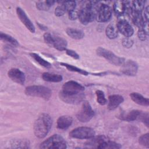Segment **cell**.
<instances>
[{
    "mask_svg": "<svg viewBox=\"0 0 149 149\" xmlns=\"http://www.w3.org/2000/svg\"><path fill=\"white\" fill-rule=\"evenodd\" d=\"M37 24L38 25L39 27H40L41 29H42V30H46V29H47L45 26H43V25H42V24H40V23H37Z\"/></svg>",
    "mask_w": 149,
    "mask_h": 149,
    "instance_id": "44",
    "label": "cell"
},
{
    "mask_svg": "<svg viewBox=\"0 0 149 149\" xmlns=\"http://www.w3.org/2000/svg\"><path fill=\"white\" fill-rule=\"evenodd\" d=\"M66 53L67 55H68L69 56H71L73 59H79V58H80L79 54L77 52H76L74 51H73V50H72V49H66Z\"/></svg>",
    "mask_w": 149,
    "mask_h": 149,
    "instance_id": "40",
    "label": "cell"
},
{
    "mask_svg": "<svg viewBox=\"0 0 149 149\" xmlns=\"http://www.w3.org/2000/svg\"><path fill=\"white\" fill-rule=\"evenodd\" d=\"M96 53L98 56L104 58L109 62L115 65H122L125 62L124 58L119 57L111 51L102 47L98 48L96 50Z\"/></svg>",
    "mask_w": 149,
    "mask_h": 149,
    "instance_id": "6",
    "label": "cell"
},
{
    "mask_svg": "<svg viewBox=\"0 0 149 149\" xmlns=\"http://www.w3.org/2000/svg\"><path fill=\"white\" fill-rule=\"evenodd\" d=\"M44 41L49 45L52 46L54 42V36H52L49 33H45L44 34Z\"/></svg>",
    "mask_w": 149,
    "mask_h": 149,
    "instance_id": "35",
    "label": "cell"
},
{
    "mask_svg": "<svg viewBox=\"0 0 149 149\" xmlns=\"http://www.w3.org/2000/svg\"><path fill=\"white\" fill-rule=\"evenodd\" d=\"M116 27L118 31H119L121 34L127 38L131 37L133 34L134 30L126 19H120L118 22Z\"/></svg>",
    "mask_w": 149,
    "mask_h": 149,
    "instance_id": "10",
    "label": "cell"
},
{
    "mask_svg": "<svg viewBox=\"0 0 149 149\" xmlns=\"http://www.w3.org/2000/svg\"><path fill=\"white\" fill-rule=\"evenodd\" d=\"M64 1H63L62 3H61L60 4H59V5H58L56 6V8L55 9V15L56 16H63L65 13L66 12L65 6L64 5Z\"/></svg>",
    "mask_w": 149,
    "mask_h": 149,
    "instance_id": "32",
    "label": "cell"
},
{
    "mask_svg": "<svg viewBox=\"0 0 149 149\" xmlns=\"http://www.w3.org/2000/svg\"><path fill=\"white\" fill-rule=\"evenodd\" d=\"M112 16L111 8L107 4H101L97 10L96 19L99 22H108Z\"/></svg>",
    "mask_w": 149,
    "mask_h": 149,
    "instance_id": "9",
    "label": "cell"
},
{
    "mask_svg": "<svg viewBox=\"0 0 149 149\" xmlns=\"http://www.w3.org/2000/svg\"><path fill=\"white\" fill-rule=\"evenodd\" d=\"M141 112L139 110H132L127 114L122 115L120 119L127 122L133 121L138 119V118L140 115Z\"/></svg>",
    "mask_w": 149,
    "mask_h": 149,
    "instance_id": "24",
    "label": "cell"
},
{
    "mask_svg": "<svg viewBox=\"0 0 149 149\" xmlns=\"http://www.w3.org/2000/svg\"><path fill=\"white\" fill-rule=\"evenodd\" d=\"M105 34L109 39H114L118 37V31L116 26L113 24H109L105 30Z\"/></svg>",
    "mask_w": 149,
    "mask_h": 149,
    "instance_id": "25",
    "label": "cell"
},
{
    "mask_svg": "<svg viewBox=\"0 0 149 149\" xmlns=\"http://www.w3.org/2000/svg\"><path fill=\"white\" fill-rule=\"evenodd\" d=\"M138 120H140L147 127H148V114L147 113L141 112L138 118Z\"/></svg>",
    "mask_w": 149,
    "mask_h": 149,
    "instance_id": "37",
    "label": "cell"
},
{
    "mask_svg": "<svg viewBox=\"0 0 149 149\" xmlns=\"http://www.w3.org/2000/svg\"><path fill=\"white\" fill-rule=\"evenodd\" d=\"M84 90V87L79 83L70 80L62 86V91L66 93H81Z\"/></svg>",
    "mask_w": 149,
    "mask_h": 149,
    "instance_id": "13",
    "label": "cell"
},
{
    "mask_svg": "<svg viewBox=\"0 0 149 149\" xmlns=\"http://www.w3.org/2000/svg\"><path fill=\"white\" fill-rule=\"evenodd\" d=\"M24 93L27 95L40 97L45 100H48L51 95V90L44 86H30L25 88Z\"/></svg>",
    "mask_w": 149,
    "mask_h": 149,
    "instance_id": "3",
    "label": "cell"
},
{
    "mask_svg": "<svg viewBox=\"0 0 149 149\" xmlns=\"http://www.w3.org/2000/svg\"><path fill=\"white\" fill-rule=\"evenodd\" d=\"M69 14V18L71 20H74L77 19L79 17V10L77 9H74L73 10H71L68 12Z\"/></svg>",
    "mask_w": 149,
    "mask_h": 149,
    "instance_id": "38",
    "label": "cell"
},
{
    "mask_svg": "<svg viewBox=\"0 0 149 149\" xmlns=\"http://www.w3.org/2000/svg\"><path fill=\"white\" fill-rule=\"evenodd\" d=\"M52 47L61 51L66 50L67 47V41L62 37L54 36V42Z\"/></svg>",
    "mask_w": 149,
    "mask_h": 149,
    "instance_id": "19",
    "label": "cell"
},
{
    "mask_svg": "<svg viewBox=\"0 0 149 149\" xmlns=\"http://www.w3.org/2000/svg\"><path fill=\"white\" fill-rule=\"evenodd\" d=\"M73 122V119L71 116L63 115L60 116L56 122V127L60 130H66L68 129Z\"/></svg>",
    "mask_w": 149,
    "mask_h": 149,
    "instance_id": "16",
    "label": "cell"
},
{
    "mask_svg": "<svg viewBox=\"0 0 149 149\" xmlns=\"http://www.w3.org/2000/svg\"><path fill=\"white\" fill-rule=\"evenodd\" d=\"M30 55L32 58L34 59L36 62H37L41 66L45 68H50L51 67V65L49 62L45 61L42 57H41L39 55L36 53H30Z\"/></svg>",
    "mask_w": 149,
    "mask_h": 149,
    "instance_id": "27",
    "label": "cell"
},
{
    "mask_svg": "<svg viewBox=\"0 0 149 149\" xmlns=\"http://www.w3.org/2000/svg\"><path fill=\"white\" fill-rule=\"evenodd\" d=\"M95 1H84L81 9L79 10V19L83 24H87L96 19L97 10Z\"/></svg>",
    "mask_w": 149,
    "mask_h": 149,
    "instance_id": "2",
    "label": "cell"
},
{
    "mask_svg": "<svg viewBox=\"0 0 149 149\" xmlns=\"http://www.w3.org/2000/svg\"><path fill=\"white\" fill-rule=\"evenodd\" d=\"M90 140L86 143V145L88 146V147L91 146L92 147H96L98 148V147L104 141L107 140V139L104 136H99L97 137H93L92 138L89 139Z\"/></svg>",
    "mask_w": 149,
    "mask_h": 149,
    "instance_id": "21",
    "label": "cell"
},
{
    "mask_svg": "<svg viewBox=\"0 0 149 149\" xmlns=\"http://www.w3.org/2000/svg\"><path fill=\"white\" fill-rule=\"evenodd\" d=\"M95 134L94 130L88 127H78L69 133L71 137L78 139H89L95 136Z\"/></svg>",
    "mask_w": 149,
    "mask_h": 149,
    "instance_id": "7",
    "label": "cell"
},
{
    "mask_svg": "<svg viewBox=\"0 0 149 149\" xmlns=\"http://www.w3.org/2000/svg\"><path fill=\"white\" fill-rule=\"evenodd\" d=\"M60 65L62 66H64L68 70H69V71H72V72H77V73H79L81 74H83V75H85V76H87L88 75V73L84 70H83L81 69H80L77 67H76L74 66H73L72 65H69V64H68L66 63H63V62H61L60 63Z\"/></svg>",
    "mask_w": 149,
    "mask_h": 149,
    "instance_id": "29",
    "label": "cell"
},
{
    "mask_svg": "<svg viewBox=\"0 0 149 149\" xmlns=\"http://www.w3.org/2000/svg\"><path fill=\"white\" fill-rule=\"evenodd\" d=\"M8 75L13 81L22 85L24 84L26 76L24 73L20 69L17 68L10 69L8 72Z\"/></svg>",
    "mask_w": 149,
    "mask_h": 149,
    "instance_id": "12",
    "label": "cell"
},
{
    "mask_svg": "<svg viewBox=\"0 0 149 149\" xmlns=\"http://www.w3.org/2000/svg\"><path fill=\"white\" fill-rule=\"evenodd\" d=\"M67 34L73 39L80 40L84 37V33L83 31L73 28H68L66 30Z\"/></svg>",
    "mask_w": 149,
    "mask_h": 149,
    "instance_id": "22",
    "label": "cell"
},
{
    "mask_svg": "<svg viewBox=\"0 0 149 149\" xmlns=\"http://www.w3.org/2000/svg\"><path fill=\"white\" fill-rule=\"evenodd\" d=\"M94 116V111L88 101L83 102L81 108L76 115L77 119L81 122H89Z\"/></svg>",
    "mask_w": 149,
    "mask_h": 149,
    "instance_id": "8",
    "label": "cell"
},
{
    "mask_svg": "<svg viewBox=\"0 0 149 149\" xmlns=\"http://www.w3.org/2000/svg\"><path fill=\"white\" fill-rule=\"evenodd\" d=\"M64 5L65 6L66 12H70L75 9L76 6V3L73 1H64Z\"/></svg>",
    "mask_w": 149,
    "mask_h": 149,
    "instance_id": "34",
    "label": "cell"
},
{
    "mask_svg": "<svg viewBox=\"0 0 149 149\" xmlns=\"http://www.w3.org/2000/svg\"><path fill=\"white\" fill-rule=\"evenodd\" d=\"M139 144L144 147H149V134L146 133L141 135L139 139Z\"/></svg>",
    "mask_w": 149,
    "mask_h": 149,
    "instance_id": "33",
    "label": "cell"
},
{
    "mask_svg": "<svg viewBox=\"0 0 149 149\" xmlns=\"http://www.w3.org/2000/svg\"><path fill=\"white\" fill-rule=\"evenodd\" d=\"M16 13L19 19L22 22V23L31 33H34L35 32V27L24 11L20 7H17L16 8Z\"/></svg>",
    "mask_w": 149,
    "mask_h": 149,
    "instance_id": "14",
    "label": "cell"
},
{
    "mask_svg": "<svg viewBox=\"0 0 149 149\" xmlns=\"http://www.w3.org/2000/svg\"><path fill=\"white\" fill-rule=\"evenodd\" d=\"M36 7L40 10H48L49 7L48 6L45 1H38L36 3Z\"/></svg>",
    "mask_w": 149,
    "mask_h": 149,
    "instance_id": "36",
    "label": "cell"
},
{
    "mask_svg": "<svg viewBox=\"0 0 149 149\" xmlns=\"http://www.w3.org/2000/svg\"><path fill=\"white\" fill-rule=\"evenodd\" d=\"M132 21L133 23L138 27L139 29H141L143 26L145 22V20L144 19L143 16H142L141 13H136V12H132Z\"/></svg>",
    "mask_w": 149,
    "mask_h": 149,
    "instance_id": "23",
    "label": "cell"
},
{
    "mask_svg": "<svg viewBox=\"0 0 149 149\" xmlns=\"http://www.w3.org/2000/svg\"><path fill=\"white\" fill-rule=\"evenodd\" d=\"M123 101L124 99L122 95L118 94L109 95L108 97V109L110 111L115 110Z\"/></svg>",
    "mask_w": 149,
    "mask_h": 149,
    "instance_id": "15",
    "label": "cell"
},
{
    "mask_svg": "<svg viewBox=\"0 0 149 149\" xmlns=\"http://www.w3.org/2000/svg\"><path fill=\"white\" fill-rule=\"evenodd\" d=\"M60 99L64 102L70 104H79L83 101L85 95L83 92L81 93H66L61 91L59 93Z\"/></svg>",
    "mask_w": 149,
    "mask_h": 149,
    "instance_id": "5",
    "label": "cell"
},
{
    "mask_svg": "<svg viewBox=\"0 0 149 149\" xmlns=\"http://www.w3.org/2000/svg\"><path fill=\"white\" fill-rule=\"evenodd\" d=\"M144 11V20L146 21H148V6H147L145 8Z\"/></svg>",
    "mask_w": 149,
    "mask_h": 149,
    "instance_id": "42",
    "label": "cell"
},
{
    "mask_svg": "<svg viewBox=\"0 0 149 149\" xmlns=\"http://www.w3.org/2000/svg\"><path fill=\"white\" fill-rule=\"evenodd\" d=\"M133 44V41L132 40L126 37L122 41V45L126 48H130Z\"/></svg>",
    "mask_w": 149,
    "mask_h": 149,
    "instance_id": "39",
    "label": "cell"
},
{
    "mask_svg": "<svg viewBox=\"0 0 149 149\" xmlns=\"http://www.w3.org/2000/svg\"><path fill=\"white\" fill-rule=\"evenodd\" d=\"M42 78L44 80L49 82H60L62 80V76L58 74L51 73L49 72H45L42 74Z\"/></svg>",
    "mask_w": 149,
    "mask_h": 149,
    "instance_id": "20",
    "label": "cell"
},
{
    "mask_svg": "<svg viewBox=\"0 0 149 149\" xmlns=\"http://www.w3.org/2000/svg\"><path fill=\"white\" fill-rule=\"evenodd\" d=\"M137 36H138L139 38L141 41H144V40H146V39L147 38L146 33L142 29H140V30L138 31Z\"/></svg>",
    "mask_w": 149,
    "mask_h": 149,
    "instance_id": "41",
    "label": "cell"
},
{
    "mask_svg": "<svg viewBox=\"0 0 149 149\" xmlns=\"http://www.w3.org/2000/svg\"><path fill=\"white\" fill-rule=\"evenodd\" d=\"M120 71L123 74L128 76H135L137 72L138 65L132 60H128L126 62H124L122 65Z\"/></svg>",
    "mask_w": 149,
    "mask_h": 149,
    "instance_id": "11",
    "label": "cell"
},
{
    "mask_svg": "<svg viewBox=\"0 0 149 149\" xmlns=\"http://www.w3.org/2000/svg\"><path fill=\"white\" fill-rule=\"evenodd\" d=\"M95 94L97 95V101L98 103L101 105H104L106 104L107 101V99L105 98L104 92L101 90H98L95 91Z\"/></svg>",
    "mask_w": 149,
    "mask_h": 149,
    "instance_id": "31",
    "label": "cell"
},
{
    "mask_svg": "<svg viewBox=\"0 0 149 149\" xmlns=\"http://www.w3.org/2000/svg\"><path fill=\"white\" fill-rule=\"evenodd\" d=\"M131 99L136 104L142 105L147 107L149 105V100L148 98H145L142 95L138 93H132L130 94Z\"/></svg>",
    "mask_w": 149,
    "mask_h": 149,
    "instance_id": "17",
    "label": "cell"
},
{
    "mask_svg": "<svg viewBox=\"0 0 149 149\" xmlns=\"http://www.w3.org/2000/svg\"><path fill=\"white\" fill-rule=\"evenodd\" d=\"M145 1H134L132 2V12L141 13L144 9Z\"/></svg>",
    "mask_w": 149,
    "mask_h": 149,
    "instance_id": "28",
    "label": "cell"
},
{
    "mask_svg": "<svg viewBox=\"0 0 149 149\" xmlns=\"http://www.w3.org/2000/svg\"><path fill=\"white\" fill-rule=\"evenodd\" d=\"M0 38L1 39V40L6 41L14 47H17L19 45V43L15 38H14L10 35L6 34L2 32L0 33Z\"/></svg>",
    "mask_w": 149,
    "mask_h": 149,
    "instance_id": "30",
    "label": "cell"
},
{
    "mask_svg": "<svg viewBox=\"0 0 149 149\" xmlns=\"http://www.w3.org/2000/svg\"><path fill=\"white\" fill-rule=\"evenodd\" d=\"M45 2H46L47 4L48 5V6L49 8H50L51 6H52V5L54 4V3L55 2V1H51V0L46 1Z\"/></svg>",
    "mask_w": 149,
    "mask_h": 149,
    "instance_id": "43",
    "label": "cell"
},
{
    "mask_svg": "<svg viewBox=\"0 0 149 149\" xmlns=\"http://www.w3.org/2000/svg\"><path fill=\"white\" fill-rule=\"evenodd\" d=\"M52 120L51 116L46 113H41L34 122L33 130L35 136L39 139L44 138L49 132Z\"/></svg>",
    "mask_w": 149,
    "mask_h": 149,
    "instance_id": "1",
    "label": "cell"
},
{
    "mask_svg": "<svg viewBox=\"0 0 149 149\" xmlns=\"http://www.w3.org/2000/svg\"><path fill=\"white\" fill-rule=\"evenodd\" d=\"M122 147V146L114 141H109V140H107L103 143H102L97 148H104V149H118Z\"/></svg>",
    "mask_w": 149,
    "mask_h": 149,
    "instance_id": "26",
    "label": "cell"
},
{
    "mask_svg": "<svg viewBox=\"0 0 149 149\" xmlns=\"http://www.w3.org/2000/svg\"><path fill=\"white\" fill-rule=\"evenodd\" d=\"M66 142L59 134H54L44 141L40 146V148L64 149L66 148Z\"/></svg>",
    "mask_w": 149,
    "mask_h": 149,
    "instance_id": "4",
    "label": "cell"
},
{
    "mask_svg": "<svg viewBox=\"0 0 149 149\" xmlns=\"http://www.w3.org/2000/svg\"><path fill=\"white\" fill-rule=\"evenodd\" d=\"M127 1H118L113 3V10L118 16H124L126 12Z\"/></svg>",
    "mask_w": 149,
    "mask_h": 149,
    "instance_id": "18",
    "label": "cell"
}]
</instances>
